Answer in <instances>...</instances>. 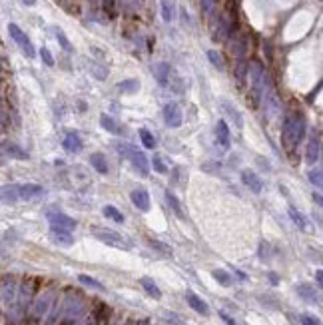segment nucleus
Segmentation results:
<instances>
[{
    "label": "nucleus",
    "mask_w": 323,
    "mask_h": 325,
    "mask_svg": "<svg viewBox=\"0 0 323 325\" xmlns=\"http://www.w3.org/2000/svg\"><path fill=\"white\" fill-rule=\"evenodd\" d=\"M164 317H166V321H170V323L184 325V321H180V317H178L176 313H172V311H166V313H164Z\"/></svg>",
    "instance_id": "nucleus-39"
},
{
    "label": "nucleus",
    "mask_w": 323,
    "mask_h": 325,
    "mask_svg": "<svg viewBox=\"0 0 323 325\" xmlns=\"http://www.w3.org/2000/svg\"><path fill=\"white\" fill-rule=\"evenodd\" d=\"M140 138H142V144H144L148 150H154V148L158 146V142H156V138L152 136V132L146 130V128L140 130Z\"/></svg>",
    "instance_id": "nucleus-30"
},
{
    "label": "nucleus",
    "mask_w": 323,
    "mask_h": 325,
    "mask_svg": "<svg viewBox=\"0 0 323 325\" xmlns=\"http://www.w3.org/2000/svg\"><path fill=\"white\" fill-rule=\"evenodd\" d=\"M152 72H154V78L158 80V84H160V86H168V82H170V72H172L170 64H166V62H158V64L152 66Z\"/></svg>",
    "instance_id": "nucleus-15"
},
{
    "label": "nucleus",
    "mask_w": 323,
    "mask_h": 325,
    "mask_svg": "<svg viewBox=\"0 0 323 325\" xmlns=\"http://www.w3.org/2000/svg\"><path fill=\"white\" fill-rule=\"evenodd\" d=\"M2 254H4V252H2V246H0V256H2Z\"/></svg>",
    "instance_id": "nucleus-47"
},
{
    "label": "nucleus",
    "mask_w": 323,
    "mask_h": 325,
    "mask_svg": "<svg viewBox=\"0 0 323 325\" xmlns=\"http://www.w3.org/2000/svg\"><path fill=\"white\" fill-rule=\"evenodd\" d=\"M2 150H4L10 158H16V160H26V158H28V156H26V152H24L22 148L14 146V144H4V146H2Z\"/></svg>",
    "instance_id": "nucleus-24"
},
{
    "label": "nucleus",
    "mask_w": 323,
    "mask_h": 325,
    "mask_svg": "<svg viewBox=\"0 0 323 325\" xmlns=\"http://www.w3.org/2000/svg\"><path fill=\"white\" fill-rule=\"evenodd\" d=\"M62 146H64L66 152L76 154V152H80V150H82V140H80V136H78V134H68V136L64 138V142H62Z\"/></svg>",
    "instance_id": "nucleus-19"
},
{
    "label": "nucleus",
    "mask_w": 323,
    "mask_h": 325,
    "mask_svg": "<svg viewBox=\"0 0 323 325\" xmlns=\"http://www.w3.org/2000/svg\"><path fill=\"white\" fill-rule=\"evenodd\" d=\"M313 199H315V204H317V206H321V195L315 194V195H313Z\"/></svg>",
    "instance_id": "nucleus-45"
},
{
    "label": "nucleus",
    "mask_w": 323,
    "mask_h": 325,
    "mask_svg": "<svg viewBox=\"0 0 323 325\" xmlns=\"http://www.w3.org/2000/svg\"><path fill=\"white\" fill-rule=\"evenodd\" d=\"M116 150L132 162V166L142 174V176H148L150 174V166H148V160H146V154L144 152H140L138 148H134V146H130V144H116Z\"/></svg>",
    "instance_id": "nucleus-2"
},
{
    "label": "nucleus",
    "mask_w": 323,
    "mask_h": 325,
    "mask_svg": "<svg viewBox=\"0 0 323 325\" xmlns=\"http://www.w3.org/2000/svg\"><path fill=\"white\" fill-rule=\"evenodd\" d=\"M269 279H271V283H277V275L275 273H269Z\"/></svg>",
    "instance_id": "nucleus-46"
},
{
    "label": "nucleus",
    "mask_w": 323,
    "mask_h": 325,
    "mask_svg": "<svg viewBox=\"0 0 323 325\" xmlns=\"http://www.w3.org/2000/svg\"><path fill=\"white\" fill-rule=\"evenodd\" d=\"M241 182L254 192V194H259L261 190H263V182H261V178H259L256 172H252V170H244L241 172Z\"/></svg>",
    "instance_id": "nucleus-9"
},
{
    "label": "nucleus",
    "mask_w": 323,
    "mask_h": 325,
    "mask_svg": "<svg viewBox=\"0 0 323 325\" xmlns=\"http://www.w3.org/2000/svg\"><path fill=\"white\" fill-rule=\"evenodd\" d=\"M92 233L94 237L100 239L102 243L106 246H112V248H120V250H130V243L114 229H108V228H92Z\"/></svg>",
    "instance_id": "nucleus-4"
},
{
    "label": "nucleus",
    "mask_w": 323,
    "mask_h": 325,
    "mask_svg": "<svg viewBox=\"0 0 323 325\" xmlns=\"http://www.w3.org/2000/svg\"><path fill=\"white\" fill-rule=\"evenodd\" d=\"M8 34H10V38L16 42V46L22 50V54L26 56V58H34L36 56V50H34V44L30 42V38L24 34V30L18 26V24H14V22H10L8 24Z\"/></svg>",
    "instance_id": "nucleus-3"
},
{
    "label": "nucleus",
    "mask_w": 323,
    "mask_h": 325,
    "mask_svg": "<svg viewBox=\"0 0 323 325\" xmlns=\"http://www.w3.org/2000/svg\"><path fill=\"white\" fill-rule=\"evenodd\" d=\"M216 138H218V144H220L224 150L229 148V128H227V124L224 120H220L218 126H216Z\"/></svg>",
    "instance_id": "nucleus-18"
},
{
    "label": "nucleus",
    "mask_w": 323,
    "mask_h": 325,
    "mask_svg": "<svg viewBox=\"0 0 323 325\" xmlns=\"http://www.w3.org/2000/svg\"><path fill=\"white\" fill-rule=\"evenodd\" d=\"M50 301H52V293H42L38 299H36V303H34V309H32V315L36 319H40L42 315H46L48 313V307H50Z\"/></svg>",
    "instance_id": "nucleus-11"
},
{
    "label": "nucleus",
    "mask_w": 323,
    "mask_h": 325,
    "mask_svg": "<svg viewBox=\"0 0 323 325\" xmlns=\"http://www.w3.org/2000/svg\"><path fill=\"white\" fill-rule=\"evenodd\" d=\"M290 218H291V222L297 226L299 229H307V220H305V216L301 214V212H297L295 208H290Z\"/></svg>",
    "instance_id": "nucleus-28"
},
{
    "label": "nucleus",
    "mask_w": 323,
    "mask_h": 325,
    "mask_svg": "<svg viewBox=\"0 0 323 325\" xmlns=\"http://www.w3.org/2000/svg\"><path fill=\"white\" fill-rule=\"evenodd\" d=\"M299 321H301V325H321L317 317H311V315H301Z\"/></svg>",
    "instance_id": "nucleus-40"
},
{
    "label": "nucleus",
    "mask_w": 323,
    "mask_h": 325,
    "mask_svg": "<svg viewBox=\"0 0 323 325\" xmlns=\"http://www.w3.org/2000/svg\"><path fill=\"white\" fill-rule=\"evenodd\" d=\"M164 120H166V124H168L170 128H180V126H182V120H184L180 106L174 104V102L166 104V106H164Z\"/></svg>",
    "instance_id": "nucleus-5"
},
{
    "label": "nucleus",
    "mask_w": 323,
    "mask_h": 325,
    "mask_svg": "<svg viewBox=\"0 0 323 325\" xmlns=\"http://www.w3.org/2000/svg\"><path fill=\"white\" fill-rule=\"evenodd\" d=\"M222 110L226 112L229 118H233V122H235V126H237V128H241V126H244V118H241V114H239V112H237L229 102L222 100Z\"/></svg>",
    "instance_id": "nucleus-22"
},
{
    "label": "nucleus",
    "mask_w": 323,
    "mask_h": 325,
    "mask_svg": "<svg viewBox=\"0 0 323 325\" xmlns=\"http://www.w3.org/2000/svg\"><path fill=\"white\" fill-rule=\"evenodd\" d=\"M148 243L156 250V252H160L162 256H172L174 252H172V248L168 246V243H162V241H158V239H148Z\"/></svg>",
    "instance_id": "nucleus-33"
},
{
    "label": "nucleus",
    "mask_w": 323,
    "mask_h": 325,
    "mask_svg": "<svg viewBox=\"0 0 323 325\" xmlns=\"http://www.w3.org/2000/svg\"><path fill=\"white\" fill-rule=\"evenodd\" d=\"M44 195V188L38 186V184H22L18 186V199H24V201H32Z\"/></svg>",
    "instance_id": "nucleus-8"
},
{
    "label": "nucleus",
    "mask_w": 323,
    "mask_h": 325,
    "mask_svg": "<svg viewBox=\"0 0 323 325\" xmlns=\"http://www.w3.org/2000/svg\"><path fill=\"white\" fill-rule=\"evenodd\" d=\"M48 222H50V228L68 229V231L76 229V222H74L70 216L62 214V212H50V214H48Z\"/></svg>",
    "instance_id": "nucleus-7"
},
{
    "label": "nucleus",
    "mask_w": 323,
    "mask_h": 325,
    "mask_svg": "<svg viewBox=\"0 0 323 325\" xmlns=\"http://www.w3.org/2000/svg\"><path fill=\"white\" fill-rule=\"evenodd\" d=\"M16 292H18L16 281H14L12 277H6V279L2 281V301H4L8 307L14 303V299H16Z\"/></svg>",
    "instance_id": "nucleus-10"
},
{
    "label": "nucleus",
    "mask_w": 323,
    "mask_h": 325,
    "mask_svg": "<svg viewBox=\"0 0 323 325\" xmlns=\"http://www.w3.org/2000/svg\"><path fill=\"white\" fill-rule=\"evenodd\" d=\"M152 166H154V170H156L158 174H168V168H166V164L162 162L160 156H154V158H152Z\"/></svg>",
    "instance_id": "nucleus-37"
},
{
    "label": "nucleus",
    "mask_w": 323,
    "mask_h": 325,
    "mask_svg": "<svg viewBox=\"0 0 323 325\" xmlns=\"http://www.w3.org/2000/svg\"><path fill=\"white\" fill-rule=\"evenodd\" d=\"M305 136V120L303 116H288L284 122V130H281V144L288 152H293L299 142Z\"/></svg>",
    "instance_id": "nucleus-1"
},
{
    "label": "nucleus",
    "mask_w": 323,
    "mask_h": 325,
    "mask_svg": "<svg viewBox=\"0 0 323 325\" xmlns=\"http://www.w3.org/2000/svg\"><path fill=\"white\" fill-rule=\"evenodd\" d=\"M18 199V186H2L0 188V204H16Z\"/></svg>",
    "instance_id": "nucleus-17"
},
{
    "label": "nucleus",
    "mask_w": 323,
    "mask_h": 325,
    "mask_svg": "<svg viewBox=\"0 0 323 325\" xmlns=\"http://www.w3.org/2000/svg\"><path fill=\"white\" fill-rule=\"evenodd\" d=\"M309 182L315 186V188H321L323 186V174L321 170H311L309 172Z\"/></svg>",
    "instance_id": "nucleus-36"
},
{
    "label": "nucleus",
    "mask_w": 323,
    "mask_h": 325,
    "mask_svg": "<svg viewBox=\"0 0 323 325\" xmlns=\"http://www.w3.org/2000/svg\"><path fill=\"white\" fill-rule=\"evenodd\" d=\"M104 216L106 218H110L112 222H116V224H124V214L118 210V208H114V206H104Z\"/></svg>",
    "instance_id": "nucleus-25"
},
{
    "label": "nucleus",
    "mask_w": 323,
    "mask_h": 325,
    "mask_svg": "<svg viewBox=\"0 0 323 325\" xmlns=\"http://www.w3.org/2000/svg\"><path fill=\"white\" fill-rule=\"evenodd\" d=\"M166 201H168V206L172 208V212H174V214H176V216H178L180 220H184V218H186V216H184V212H182V206H180V201H178V197H176V195L172 194L170 190L166 192Z\"/></svg>",
    "instance_id": "nucleus-23"
},
{
    "label": "nucleus",
    "mask_w": 323,
    "mask_h": 325,
    "mask_svg": "<svg viewBox=\"0 0 323 325\" xmlns=\"http://www.w3.org/2000/svg\"><path fill=\"white\" fill-rule=\"evenodd\" d=\"M90 166L96 170L98 174H108V162H106L104 154H100V152L90 156Z\"/></svg>",
    "instance_id": "nucleus-21"
},
{
    "label": "nucleus",
    "mask_w": 323,
    "mask_h": 325,
    "mask_svg": "<svg viewBox=\"0 0 323 325\" xmlns=\"http://www.w3.org/2000/svg\"><path fill=\"white\" fill-rule=\"evenodd\" d=\"M201 2V10L208 14V12H212V8H214V4H216V0H199Z\"/></svg>",
    "instance_id": "nucleus-41"
},
{
    "label": "nucleus",
    "mask_w": 323,
    "mask_h": 325,
    "mask_svg": "<svg viewBox=\"0 0 323 325\" xmlns=\"http://www.w3.org/2000/svg\"><path fill=\"white\" fill-rule=\"evenodd\" d=\"M220 317H222V319H224V321H226L227 325H235V321H233L231 317H227L226 313H220Z\"/></svg>",
    "instance_id": "nucleus-43"
},
{
    "label": "nucleus",
    "mask_w": 323,
    "mask_h": 325,
    "mask_svg": "<svg viewBox=\"0 0 323 325\" xmlns=\"http://www.w3.org/2000/svg\"><path fill=\"white\" fill-rule=\"evenodd\" d=\"M78 281L80 283H84V286H88V288H94V290H104V286L98 281V279H94V277H90V275H78Z\"/></svg>",
    "instance_id": "nucleus-34"
},
{
    "label": "nucleus",
    "mask_w": 323,
    "mask_h": 325,
    "mask_svg": "<svg viewBox=\"0 0 323 325\" xmlns=\"http://www.w3.org/2000/svg\"><path fill=\"white\" fill-rule=\"evenodd\" d=\"M162 18H164V22H172L174 20V16H176V12H174V2L172 0H162Z\"/></svg>",
    "instance_id": "nucleus-26"
},
{
    "label": "nucleus",
    "mask_w": 323,
    "mask_h": 325,
    "mask_svg": "<svg viewBox=\"0 0 323 325\" xmlns=\"http://www.w3.org/2000/svg\"><path fill=\"white\" fill-rule=\"evenodd\" d=\"M50 237L54 243L58 246H72L74 243V235L68 231V229H58V228H50Z\"/></svg>",
    "instance_id": "nucleus-14"
},
{
    "label": "nucleus",
    "mask_w": 323,
    "mask_h": 325,
    "mask_svg": "<svg viewBox=\"0 0 323 325\" xmlns=\"http://www.w3.org/2000/svg\"><path fill=\"white\" fill-rule=\"evenodd\" d=\"M22 4H26V6H34L36 4V0H20Z\"/></svg>",
    "instance_id": "nucleus-44"
},
{
    "label": "nucleus",
    "mask_w": 323,
    "mask_h": 325,
    "mask_svg": "<svg viewBox=\"0 0 323 325\" xmlns=\"http://www.w3.org/2000/svg\"><path fill=\"white\" fill-rule=\"evenodd\" d=\"M130 199H132V204L140 210V212H148L150 210V195L146 190H134L132 194H130Z\"/></svg>",
    "instance_id": "nucleus-12"
},
{
    "label": "nucleus",
    "mask_w": 323,
    "mask_h": 325,
    "mask_svg": "<svg viewBox=\"0 0 323 325\" xmlns=\"http://www.w3.org/2000/svg\"><path fill=\"white\" fill-rule=\"evenodd\" d=\"M0 72H2V64H0Z\"/></svg>",
    "instance_id": "nucleus-48"
},
{
    "label": "nucleus",
    "mask_w": 323,
    "mask_h": 325,
    "mask_svg": "<svg viewBox=\"0 0 323 325\" xmlns=\"http://www.w3.org/2000/svg\"><path fill=\"white\" fill-rule=\"evenodd\" d=\"M315 281H317V288H321V286H323V273H321V269H317V273H315Z\"/></svg>",
    "instance_id": "nucleus-42"
},
{
    "label": "nucleus",
    "mask_w": 323,
    "mask_h": 325,
    "mask_svg": "<svg viewBox=\"0 0 323 325\" xmlns=\"http://www.w3.org/2000/svg\"><path fill=\"white\" fill-rule=\"evenodd\" d=\"M40 56H42V60H44V64L54 66V58H52V54L48 52V48H42V50H40Z\"/></svg>",
    "instance_id": "nucleus-38"
},
{
    "label": "nucleus",
    "mask_w": 323,
    "mask_h": 325,
    "mask_svg": "<svg viewBox=\"0 0 323 325\" xmlns=\"http://www.w3.org/2000/svg\"><path fill=\"white\" fill-rule=\"evenodd\" d=\"M208 58H210V62L216 66L218 70H224V68H226V66H224V60H222V56H220L216 50H208Z\"/></svg>",
    "instance_id": "nucleus-35"
},
{
    "label": "nucleus",
    "mask_w": 323,
    "mask_h": 325,
    "mask_svg": "<svg viewBox=\"0 0 323 325\" xmlns=\"http://www.w3.org/2000/svg\"><path fill=\"white\" fill-rule=\"evenodd\" d=\"M186 299H188V303H190V307L197 311V313H201V315H208L210 313V307H208V303L201 299V297H197L195 293L188 292L186 293Z\"/></svg>",
    "instance_id": "nucleus-16"
},
{
    "label": "nucleus",
    "mask_w": 323,
    "mask_h": 325,
    "mask_svg": "<svg viewBox=\"0 0 323 325\" xmlns=\"http://www.w3.org/2000/svg\"><path fill=\"white\" fill-rule=\"evenodd\" d=\"M140 286L146 290V293H148V295H152L154 299H160V297H162L160 288L156 286V281H154V279H150V277H142V279H140Z\"/></svg>",
    "instance_id": "nucleus-20"
},
{
    "label": "nucleus",
    "mask_w": 323,
    "mask_h": 325,
    "mask_svg": "<svg viewBox=\"0 0 323 325\" xmlns=\"http://www.w3.org/2000/svg\"><path fill=\"white\" fill-rule=\"evenodd\" d=\"M52 32H54V36H56V40L60 42V46L64 48L66 52H70V50H72V46H70V40L66 38L64 30H62V28H58V26H52Z\"/></svg>",
    "instance_id": "nucleus-32"
},
{
    "label": "nucleus",
    "mask_w": 323,
    "mask_h": 325,
    "mask_svg": "<svg viewBox=\"0 0 323 325\" xmlns=\"http://www.w3.org/2000/svg\"><path fill=\"white\" fill-rule=\"evenodd\" d=\"M118 90L124 92V94H134V92L140 90V82L138 80H124V82L118 84Z\"/></svg>",
    "instance_id": "nucleus-29"
},
{
    "label": "nucleus",
    "mask_w": 323,
    "mask_h": 325,
    "mask_svg": "<svg viewBox=\"0 0 323 325\" xmlns=\"http://www.w3.org/2000/svg\"><path fill=\"white\" fill-rule=\"evenodd\" d=\"M212 275H214V279H216L220 286H224V288H229V286H231V281H233V279H231V275L227 273L226 269H214V271H212Z\"/></svg>",
    "instance_id": "nucleus-27"
},
{
    "label": "nucleus",
    "mask_w": 323,
    "mask_h": 325,
    "mask_svg": "<svg viewBox=\"0 0 323 325\" xmlns=\"http://www.w3.org/2000/svg\"><path fill=\"white\" fill-rule=\"evenodd\" d=\"M319 154H321V140H319V134H311L309 142H307V148H305V162L309 166L319 160Z\"/></svg>",
    "instance_id": "nucleus-6"
},
{
    "label": "nucleus",
    "mask_w": 323,
    "mask_h": 325,
    "mask_svg": "<svg viewBox=\"0 0 323 325\" xmlns=\"http://www.w3.org/2000/svg\"><path fill=\"white\" fill-rule=\"evenodd\" d=\"M100 124H102V128H104V130H108L110 134H118V132H120L118 124H116L110 116H106V114H102V116H100Z\"/></svg>",
    "instance_id": "nucleus-31"
},
{
    "label": "nucleus",
    "mask_w": 323,
    "mask_h": 325,
    "mask_svg": "<svg viewBox=\"0 0 323 325\" xmlns=\"http://www.w3.org/2000/svg\"><path fill=\"white\" fill-rule=\"evenodd\" d=\"M295 292H297V295H299L301 299H305L307 303H319V293H317V290H315L313 286H309V283H299V286L295 288Z\"/></svg>",
    "instance_id": "nucleus-13"
}]
</instances>
